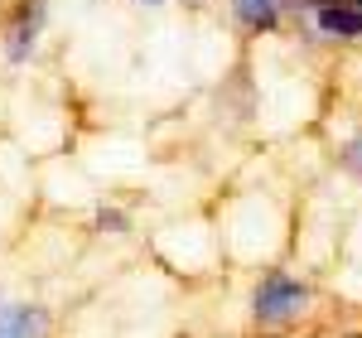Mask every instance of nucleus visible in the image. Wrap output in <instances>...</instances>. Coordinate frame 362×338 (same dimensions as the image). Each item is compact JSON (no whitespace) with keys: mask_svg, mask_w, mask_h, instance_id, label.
I'll return each instance as SVG.
<instances>
[{"mask_svg":"<svg viewBox=\"0 0 362 338\" xmlns=\"http://www.w3.org/2000/svg\"><path fill=\"white\" fill-rule=\"evenodd\" d=\"M314 25L329 39H362V5H353V0H319Z\"/></svg>","mask_w":362,"mask_h":338,"instance_id":"obj_2","label":"nucleus"},{"mask_svg":"<svg viewBox=\"0 0 362 338\" xmlns=\"http://www.w3.org/2000/svg\"><path fill=\"white\" fill-rule=\"evenodd\" d=\"M338 160H343V169H348V174H358V179H362V131L343 145V155H338Z\"/></svg>","mask_w":362,"mask_h":338,"instance_id":"obj_5","label":"nucleus"},{"mask_svg":"<svg viewBox=\"0 0 362 338\" xmlns=\"http://www.w3.org/2000/svg\"><path fill=\"white\" fill-rule=\"evenodd\" d=\"M44 334H49L44 310H25V305L0 310V338H44Z\"/></svg>","mask_w":362,"mask_h":338,"instance_id":"obj_3","label":"nucleus"},{"mask_svg":"<svg viewBox=\"0 0 362 338\" xmlns=\"http://www.w3.org/2000/svg\"><path fill=\"white\" fill-rule=\"evenodd\" d=\"M280 5H285V0H232V10H237L251 29H271L276 15H280Z\"/></svg>","mask_w":362,"mask_h":338,"instance_id":"obj_4","label":"nucleus"},{"mask_svg":"<svg viewBox=\"0 0 362 338\" xmlns=\"http://www.w3.org/2000/svg\"><path fill=\"white\" fill-rule=\"evenodd\" d=\"M305 310H309V285L300 281V276H290V271L261 276L256 300H251V314H256L261 324H290V319H300Z\"/></svg>","mask_w":362,"mask_h":338,"instance_id":"obj_1","label":"nucleus"},{"mask_svg":"<svg viewBox=\"0 0 362 338\" xmlns=\"http://www.w3.org/2000/svg\"><path fill=\"white\" fill-rule=\"evenodd\" d=\"M145 5H160V0H145Z\"/></svg>","mask_w":362,"mask_h":338,"instance_id":"obj_6","label":"nucleus"}]
</instances>
